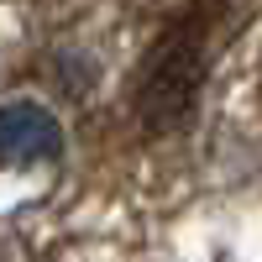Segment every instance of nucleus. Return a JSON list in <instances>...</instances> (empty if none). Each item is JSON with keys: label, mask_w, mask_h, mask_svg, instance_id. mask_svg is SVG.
<instances>
[{"label": "nucleus", "mask_w": 262, "mask_h": 262, "mask_svg": "<svg viewBox=\"0 0 262 262\" xmlns=\"http://www.w3.org/2000/svg\"><path fill=\"white\" fill-rule=\"evenodd\" d=\"M53 158H63V126L48 105H32V100L0 105V163L27 168Z\"/></svg>", "instance_id": "2"}, {"label": "nucleus", "mask_w": 262, "mask_h": 262, "mask_svg": "<svg viewBox=\"0 0 262 262\" xmlns=\"http://www.w3.org/2000/svg\"><path fill=\"white\" fill-rule=\"evenodd\" d=\"M194 84H200V48H194V32H173L158 58L147 63V79H142V116L152 126H173L189 100H194Z\"/></svg>", "instance_id": "1"}]
</instances>
